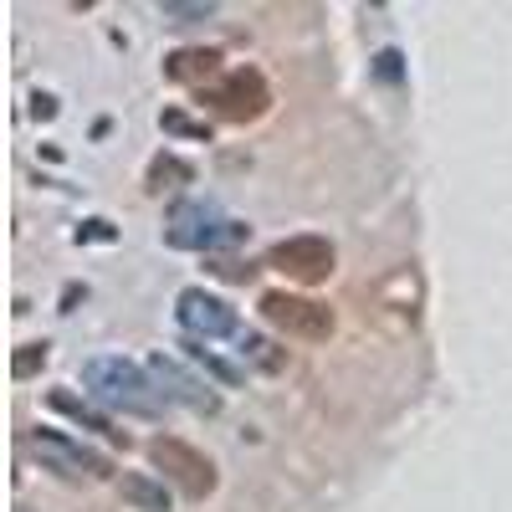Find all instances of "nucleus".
<instances>
[{"label":"nucleus","instance_id":"nucleus-1","mask_svg":"<svg viewBox=\"0 0 512 512\" xmlns=\"http://www.w3.org/2000/svg\"><path fill=\"white\" fill-rule=\"evenodd\" d=\"M82 384H88V395L108 410H123V415H139V420H154L169 410V395L164 384L154 379V369L123 359V354H98L82 364Z\"/></svg>","mask_w":512,"mask_h":512},{"label":"nucleus","instance_id":"nucleus-2","mask_svg":"<svg viewBox=\"0 0 512 512\" xmlns=\"http://www.w3.org/2000/svg\"><path fill=\"white\" fill-rule=\"evenodd\" d=\"M262 318L277 328V333H287V338H297V344H328L333 338V308H323L318 297H303V292H262Z\"/></svg>","mask_w":512,"mask_h":512},{"label":"nucleus","instance_id":"nucleus-3","mask_svg":"<svg viewBox=\"0 0 512 512\" xmlns=\"http://www.w3.org/2000/svg\"><path fill=\"white\" fill-rule=\"evenodd\" d=\"M26 451L47 466V472H62V477H113V461L93 446H82L62 431H47V425H36V431H26Z\"/></svg>","mask_w":512,"mask_h":512},{"label":"nucleus","instance_id":"nucleus-4","mask_svg":"<svg viewBox=\"0 0 512 512\" xmlns=\"http://www.w3.org/2000/svg\"><path fill=\"white\" fill-rule=\"evenodd\" d=\"M200 103H210L226 123H256L272 108V88L256 67H231L216 88H200Z\"/></svg>","mask_w":512,"mask_h":512},{"label":"nucleus","instance_id":"nucleus-5","mask_svg":"<svg viewBox=\"0 0 512 512\" xmlns=\"http://www.w3.org/2000/svg\"><path fill=\"white\" fill-rule=\"evenodd\" d=\"M149 456H154V466L175 482L185 497H195V502H205L210 492H216V461H210L205 451H195L190 441H180V436H159L154 446H149Z\"/></svg>","mask_w":512,"mask_h":512},{"label":"nucleus","instance_id":"nucleus-6","mask_svg":"<svg viewBox=\"0 0 512 512\" xmlns=\"http://www.w3.org/2000/svg\"><path fill=\"white\" fill-rule=\"evenodd\" d=\"M241 226L226 221L216 205H205V200H185L175 205V216H169L164 226V241L169 246H180V251H210V246H221V241H236Z\"/></svg>","mask_w":512,"mask_h":512},{"label":"nucleus","instance_id":"nucleus-7","mask_svg":"<svg viewBox=\"0 0 512 512\" xmlns=\"http://www.w3.org/2000/svg\"><path fill=\"white\" fill-rule=\"evenodd\" d=\"M333 241L328 236H287V241H277L272 246V256H267V267H277L282 277H292V282H303V287H313V282H328L333 277Z\"/></svg>","mask_w":512,"mask_h":512},{"label":"nucleus","instance_id":"nucleus-8","mask_svg":"<svg viewBox=\"0 0 512 512\" xmlns=\"http://www.w3.org/2000/svg\"><path fill=\"white\" fill-rule=\"evenodd\" d=\"M175 313H180V323H185V333L195 338V344H210V338H231V333H241L236 308L226 303V297L205 292V287H185V292L175 297Z\"/></svg>","mask_w":512,"mask_h":512},{"label":"nucleus","instance_id":"nucleus-9","mask_svg":"<svg viewBox=\"0 0 512 512\" xmlns=\"http://www.w3.org/2000/svg\"><path fill=\"white\" fill-rule=\"evenodd\" d=\"M154 379L164 384V395H169V405H190V410H216V395L205 390L200 379H190L175 359H154Z\"/></svg>","mask_w":512,"mask_h":512},{"label":"nucleus","instance_id":"nucleus-10","mask_svg":"<svg viewBox=\"0 0 512 512\" xmlns=\"http://www.w3.org/2000/svg\"><path fill=\"white\" fill-rule=\"evenodd\" d=\"M221 72V52L216 47H190V52H175L164 62V77L169 82H205Z\"/></svg>","mask_w":512,"mask_h":512},{"label":"nucleus","instance_id":"nucleus-11","mask_svg":"<svg viewBox=\"0 0 512 512\" xmlns=\"http://www.w3.org/2000/svg\"><path fill=\"white\" fill-rule=\"evenodd\" d=\"M47 405H52L57 415H67V420H77V425H82V431H98V436H113V441L123 436V431H113V425H108V415H98L93 405H82V400H77L72 390H52V395H47Z\"/></svg>","mask_w":512,"mask_h":512},{"label":"nucleus","instance_id":"nucleus-12","mask_svg":"<svg viewBox=\"0 0 512 512\" xmlns=\"http://www.w3.org/2000/svg\"><path fill=\"white\" fill-rule=\"evenodd\" d=\"M123 502L139 507V512H169V492L154 477H144V472H128L123 477Z\"/></svg>","mask_w":512,"mask_h":512},{"label":"nucleus","instance_id":"nucleus-13","mask_svg":"<svg viewBox=\"0 0 512 512\" xmlns=\"http://www.w3.org/2000/svg\"><path fill=\"white\" fill-rule=\"evenodd\" d=\"M241 359H251L256 369H267V374H272V369H282V359H287V354H277L262 333H241Z\"/></svg>","mask_w":512,"mask_h":512},{"label":"nucleus","instance_id":"nucleus-14","mask_svg":"<svg viewBox=\"0 0 512 512\" xmlns=\"http://www.w3.org/2000/svg\"><path fill=\"white\" fill-rule=\"evenodd\" d=\"M190 354H195V359H200V364H205L210 374H216V379L226 384V390H236V384H241V369H231V364H221V359H216V354H210L205 344H190Z\"/></svg>","mask_w":512,"mask_h":512},{"label":"nucleus","instance_id":"nucleus-15","mask_svg":"<svg viewBox=\"0 0 512 512\" xmlns=\"http://www.w3.org/2000/svg\"><path fill=\"white\" fill-rule=\"evenodd\" d=\"M36 364H47V344H26V354H16V379H26Z\"/></svg>","mask_w":512,"mask_h":512},{"label":"nucleus","instance_id":"nucleus-16","mask_svg":"<svg viewBox=\"0 0 512 512\" xmlns=\"http://www.w3.org/2000/svg\"><path fill=\"white\" fill-rule=\"evenodd\" d=\"M210 11H216V6H175V0L164 6V16H180V26H185V21H200V16H210Z\"/></svg>","mask_w":512,"mask_h":512}]
</instances>
